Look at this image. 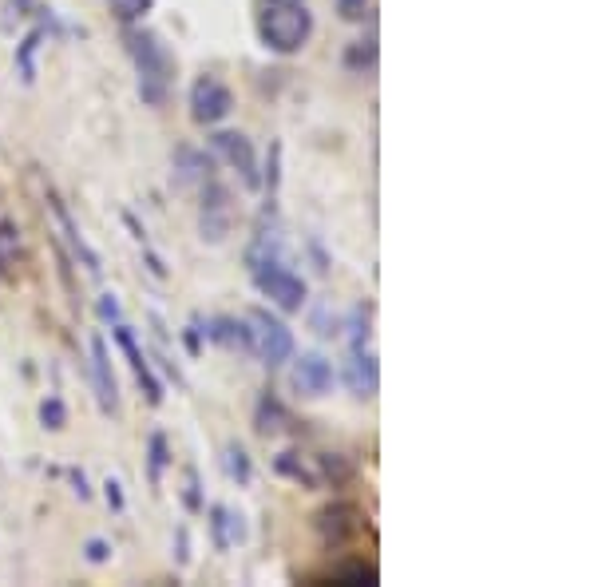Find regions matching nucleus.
Instances as JSON below:
<instances>
[{
	"mask_svg": "<svg viewBox=\"0 0 594 587\" xmlns=\"http://www.w3.org/2000/svg\"><path fill=\"white\" fill-rule=\"evenodd\" d=\"M52 211H56V219H60V227H64V235H68V242H72V250H76L80 258H84V266H88V274H99V270H103V266H99V254H96V250H92V246H88V242H84V235L76 231V223H72V215H68V211L60 207V203H52Z\"/></svg>",
	"mask_w": 594,
	"mask_h": 587,
	"instance_id": "obj_16",
	"label": "nucleus"
},
{
	"mask_svg": "<svg viewBox=\"0 0 594 587\" xmlns=\"http://www.w3.org/2000/svg\"><path fill=\"white\" fill-rule=\"evenodd\" d=\"M361 528V512L353 504H333L317 516V532L325 536V544H341L345 536H353Z\"/></svg>",
	"mask_w": 594,
	"mask_h": 587,
	"instance_id": "obj_12",
	"label": "nucleus"
},
{
	"mask_svg": "<svg viewBox=\"0 0 594 587\" xmlns=\"http://www.w3.org/2000/svg\"><path fill=\"white\" fill-rule=\"evenodd\" d=\"M345 385L353 397H377V385H381V369H377V357L365 350V346H353L349 361H345Z\"/></svg>",
	"mask_w": 594,
	"mask_h": 587,
	"instance_id": "obj_9",
	"label": "nucleus"
},
{
	"mask_svg": "<svg viewBox=\"0 0 594 587\" xmlns=\"http://www.w3.org/2000/svg\"><path fill=\"white\" fill-rule=\"evenodd\" d=\"M254 282H258V290H262L278 310H286V314H297V310L305 306V282L297 278L294 270H286L282 262L258 266V270H254Z\"/></svg>",
	"mask_w": 594,
	"mask_h": 587,
	"instance_id": "obj_4",
	"label": "nucleus"
},
{
	"mask_svg": "<svg viewBox=\"0 0 594 587\" xmlns=\"http://www.w3.org/2000/svg\"><path fill=\"white\" fill-rule=\"evenodd\" d=\"M40 44H44V28H32V32L16 44V68H20V80H24V84L36 80V52H40Z\"/></svg>",
	"mask_w": 594,
	"mask_h": 587,
	"instance_id": "obj_17",
	"label": "nucleus"
},
{
	"mask_svg": "<svg viewBox=\"0 0 594 587\" xmlns=\"http://www.w3.org/2000/svg\"><path fill=\"white\" fill-rule=\"evenodd\" d=\"M230 108H234V96L214 76H202L195 88H191V116H195V123H206V127L210 123H222V119L230 116Z\"/></svg>",
	"mask_w": 594,
	"mask_h": 587,
	"instance_id": "obj_6",
	"label": "nucleus"
},
{
	"mask_svg": "<svg viewBox=\"0 0 594 587\" xmlns=\"http://www.w3.org/2000/svg\"><path fill=\"white\" fill-rule=\"evenodd\" d=\"M127 48H131V60L139 68V96L143 104L159 108L167 100V88H171V76H175V60L167 52V44L155 36V32H127Z\"/></svg>",
	"mask_w": 594,
	"mask_h": 587,
	"instance_id": "obj_1",
	"label": "nucleus"
},
{
	"mask_svg": "<svg viewBox=\"0 0 594 587\" xmlns=\"http://www.w3.org/2000/svg\"><path fill=\"white\" fill-rule=\"evenodd\" d=\"M84 556H88L92 564H103V560L111 556V544H107V540H88V548H84Z\"/></svg>",
	"mask_w": 594,
	"mask_h": 587,
	"instance_id": "obj_27",
	"label": "nucleus"
},
{
	"mask_svg": "<svg viewBox=\"0 0 594 587\" xmlns=\"http://www.w3.org/2000/svg\"><path fill=\"white\" fill-rule=\"evenodd\" d=\"M337 4H341V16H349V20H357L365 12V0H337Z\"/></svg>",
	"mask_w": 594,
	"mask_h": 587,
	"instance_id": "obj_30",
	"label": "nucleus"
},
{
	"mask_svg": "<svg viewBox=\"0 0 594 587\" xmlns=\"http://www.w3.org/2000/svg\"><path fill=\"white\" fill-rule=\"evenodd\" d=\"M115 342H119V350L127 353V361H131V369H135V377H139V385H143L147 401H151V405H159V401H163V385L155 381V373H151L147 357L139 353V346H135V338H131V330H127L123 322H115Z\"/></svg>",
	"mask_w": 594,
	"mask_h": 587,
	"instance_id": "obj_10",
	"label": "nucleus"
},
{
	"mask_svg": "<svg viewBox=\"0 0 594 587\" xmlns=\"http://www.w3.org/2000/svg\"><path fill=\"white\" fill-rule=\"evenodd\" d=\"M179 560L187 564V532H183V528H179Z\"/></svg>",
	"mask_w": 594,
	"mask_h": 587,
	"instance_id": "obj_33",
	"label": "nucleus"
},
{
	"mask_svg": "<svg viewBox=\"0 0 594 587\" xmlns=\"http://www.w3.org/2000/svg\"><path fill=\"white\" fill-rule=\"evenodd\" d=\"M258 32H262V44H266L270 52L290 56V52H297V48L309 40V32H313V12H309L301 0H262Z\"/></svg>",
	"mask_w": 594,
	"mask_h": 587,
	"instance_id": "obj_2",
	"label": "nucleus"
},
{
	"mask_svg": "<svg viewBox=\"0 0 594 587\" xmlns=\"http://www.w3.org/2000/svg\"><path fill=\"white\" fill-rule=\"evenodd\" d=\"M187 508H202V500H198V476L195 472H187Z\"/></svg>",
	"mask_w": 594,
	"mask_h": 587,
	"instance_id": "obj_29",
	"label": "nucleus"
},
{
	"mask_svg": "<svg viewBox=\"0 0 594 587\" xmlns=\"http://www.w3.org/2000/svg\"><path fill=\"white\" fill-rule=\"evenodd\" d=\"M99 318H103V322H119V318H123L115 294H103V298H99Z\"/></svg>",
	"mask_w": 594,
	"mask_h": 587,
	"instance_id": "obj_26",
	"label": "nucleus"
},
{
	"mask_svg": "<svg viewBox=\"0 0 594 587\" xmlns=\"http://www.w3.org/2000/svg\"><path fill=\"white\" fill-rule=\"evenodd\" d=\"M175 179L187 187V183H206L210 179V155H202L195 147H179L175 155Z\"/></svg>",
	"mask_w": 594,
	"mask_h": 587,
	"instance_id": "obj_15",
	"label": "nucleus"
},
{
	"mask_svg": "<svg viewBox=\"0 0 594 587\" xmlns=\"http://www.w3.org/2000/svg\"><path fill=\"white\" fill-rule=\"evenodd\" d=\"M246 326H250V353L262 357L270 369L274 365H286L294 357V334L282 318L266 314V310H250L246 314Z\"/></svg>",
	"mask_w": 594,
	"mask_h": 587,
	"instance_id": "obj_3",
	"label": "nucleus"
},
{
	"mask_svg": "<svg viewBox=\"0 0 594 587\" xmlns=\"http://www.w3.org/2000/svg\"><path fill=\"white\" fill-rule=\"evenodd\" d=\"M40 425L52 429V433H60V429L68 425V405H64L60 397H44V401H40Z\"/></svg>",
	"mask_w": 594,
	"mask_h": 587,
	"instance_id": "obj_19",
	"label": "nucleus"
},
{
	"mask_svg": "<svg viewBox=\"0 0 594 587\" xmlns=\"http://www.w3.org/2000/svg\"><path fill=\"white\" fill-rule=\"evenodd\" d=\"M294 389L301 397H325L333 389V361L321 353H301L294 361Z\"/></svg>",
	"mask_w": 594,
	"mask_h": 587,
	"instance_id": "obj_8",
	"label": "nucleus"
},
{
	"mask_svg": "<svg viewBox=\"0 0 594 587\" xmlns=\"http://www.w3.org/2000/svg\"><path fill=\"white\" fill-rule=\"evenodd\" d=\"M210 143H214V151L242 175L246 187H258V183H262V179H258V159H254V147H250L246 135H238V131H218Z\"/></svg>",
	"mask_w": 594,
	"mask_h": 587,
	"instance_id": "obj_7",
	"label": "nucleus"
},
{
	"mask_svg": "<svg viewBox=\"0 0 594 587\" xmlns=\"http://www.w3.org/2000/svg\"><path fill=\"white\" fill-rule=\"evenodd\" d=\"M111 4H115V16L119 20H139L143 12H151L155 0H111Z\"/></svg>",
	"mask_w": 594,
	"mask_h": 587,
	"instance_id": "obj_25",
	"label": "nucleus"
},
{
	"mask_svg": "<svg viewBox=\"0 0 594 587\" xmlns=\"http://www.w3.org/2000/svg\"><path fill=\"white\" fill-rule=\"evenodd\" d=\"M92 377H96V397L99 405L111 413L119 405V385H115V373H111V353L103 338H92Z\"/></svg>",
	"mask_w": 594,
	"mask_h": 587,
	"instance_id": "obj_11",
	"label": "nucleus"
},
{
	"mask_svg": "<svg viewBox=\"0 0 594 587\" xmlns=\"http://www.w3.org/2000/svg\"><path fill=\"white\" fill-rule=\"evenodd\" d=\"M274 469L282 472V476H294V480H301V484H317V476L305 469L301 461H294V453H282V457L274 461Z\"/></svg>",
	"mask_w": 594,
	"mask_h": 587,
	"instance_id": "obj_21",
	"label": "nucleus"
},
{
	"mask_svg": "<svg viewBox=\"0 0 594 587\" xmlns=\"http://www.w3.org/2000/svg\"><path fill=\"white\" fill-rule=\"evenodd\" d=\"M377 60V44L373 40H357V48L349 52V68H373Z\"/></svg>",
	"mask_w": 594,
	"mask_h": 587,
	"instance_id": "obj_24",
	"label": "nucleus"
},
{
	"mask_svg": "<svg viewBox=\"0 0 594 587\" xmlns=\"http://www.w3.org/2000/svg\"><path fill=\"white\" fill-rule=\"evenodd\" d=\"M163 469H167V441H163V433H155L151 437V484L163 480Z\"/></svg>",
	"mask_w": 594,
	"mask_h": 587,
	"instance_id": "obj_23",
	"label": "nucleus"
},
{
	"mask_svg": "<svg viewBox=\"0 0 594 587\" xmlns=\"http://www.w3.org/2000/svg\"><path fill=\"white\" fill-rule=\"evenodd\" d=\"M226 469H230V476H234L238 484L250 480V457H246L242 445H230V449H226Z\"/></svg>",
	"mask_w": 594,
	"mask_h": 587,
	"instance_id": "obj_20",
	"label": "nucleus"
},
{
	"mask_svg": "<svg viewBox=\"0 0 594 587\" xmlns=\"http://www.w3.org/2000/svg\"><path fill=\"white\" fill-rule=\"evenodd\" d=\"M206 338L218 342V346H226V350L250 353V326H246V318H214L210 330H206Z\"/></svg>",
	"mask_w": 594,
	"mask_h": 587,
	"instance_id": "obj_14",
	"label": "nucleus"
},
{
	"mask_svg": "<svg viewBox=\"0 0 594 587\" xmlns=\"http://www.w3.org/2000/svg\"><path fill=\"white\" fill-rule=\"evenodd\" d=\"M72 484H76L80 496H88V480H84V472H72Z\"/></svg>",
	"mask_w": 594,
	"mask_h": 587,
	"instance_id": "obj_32",
	"label": "nucleus"
},
{
	"mask_svg": "<svg viewBox=\"0 0 594 587\" xmlns=\"http://www.w3.org/2000/svg\"><path fill=\"white\" fill-rule=\"evenodd\" d=\"M286 421H290V413H286V405L278 401V397H262V405H258V433H282L286 429Z\"/></svg>",
	"mask_w": 594,
	"mask_h": 587,
	"instance_id": "obj_18",
	"label": "nucleus"
},
{
	"mask_svg": "<svg viewBox=\"0 0 594 587\" xmlns=\"http://www.w3.org/2000/svg\"><path fill=\"white\" fill-rule=\"evenodd\" d=\"M234 227V207H230V191L214 179L202 183V211H198V231L206 242H226Z\"/></svg>",
	"mask_w": 594,
	"mask_h": 587,
	"instance_id": "obj_5",
	"label": "nucleus"
},
{
	"mask_svg": "<svg viewBox=\"0 0 594 587\" xmlns=\"http://www.w3.org/2000/svg\"><path fill=\"white\" fill-rule=\"evenodd\" d=\"M103 488H107V504H111V508L119 512V508H123V492H119V480H111V476H107V484H103Z\"/></svg>",
	"mask_w": 594,
	"mask_h": 587,
	"instance_id": "obj_28",
	"label": "nucleus"
},
{
	"mask_svg": "<svg viewBox=\"0 0 594 587\" xmlns=\"http://www.w3.org/2000/svg\"><path fill=\"white\" fill-rule=\"evenodd\" d=\"M321 465H325V472H329V476H337V480L349 472L345 465H341V461H337V457H333V453H329V457H321Z\"/></svg>",
	"mask_w": 594,
	"mask_h": 587,
	"instance_id": "obj_31",
	"label": "nucleus"
},
{
	"mask_svg": "<svg viewBox=\"0 0 594 587\" xmlns=\"http://www.w3.org/2000/svg\"><path fill=\"white\" fill-rule=\"evenodd\" d=\"M210 532H214V548L226 552V548H234L246 536V524H242V516L234 508L218 504V508H210Z\"/></svg>",
	"mask_w": 594,
	"mask_h": 587,
	"instance_id": "obj_13",
	"label": "nucleus"
},
{
	"mask_svg": "<svg viewBox=\"0 0 594 587\" xmlns=\"http://www.w3.org/2000/svg\"><path fill=\"white\" fill-rule=\"evenodd\" d=\"M333 580H337V584H377V572L365 568V564H349V568L333 572Z\"/></svg>",
	"mask_w": 594,
	"mask_h": 587,
	"instance_id": "obj_22",
	"label": "nucleus"
}]
</instances>
